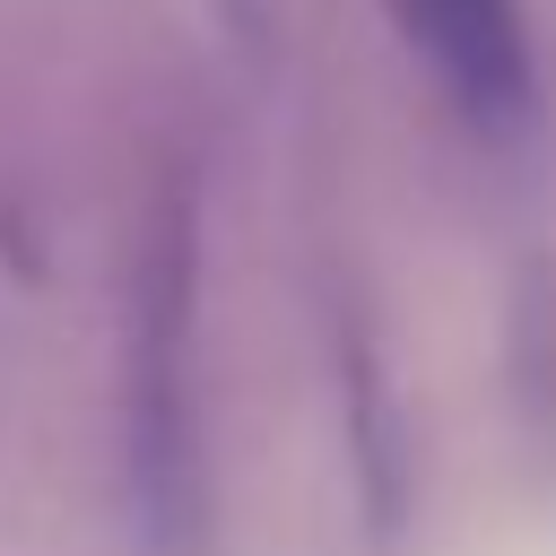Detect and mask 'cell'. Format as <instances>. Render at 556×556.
I'll list each match as a JSON object with an SVG mask.
<instances>
[{
    "label": "cell",
    "mask_w": 556,
    "mask_h": 556,
    "mask_svg": "<svg viewBox=\"0 0 556 556\" xmlns=\"http://www.w3.org/2000/svg\"><path fill=\"white\" fill-rule=\"evenodd\" d=\"M408 43L434 61V78L460 96L478 122H521L530 113V35L521 0H400Z\"/></svg>",
    "instance_id": "cell-2"
},
{
    "label": "cell",
    "mask_w": 556,
    "mask_h": 556,
    "mask_svg": "<svg viewBox=\"0 0 556 556\" xmlns=\"http://www.w3.org/2000/svg\"><path fill=\"white\" fill-rule=\"evenodd\" d=\"M191 208L165 200L139 252V321H130V495L139 530L156 547H182L200 530V391H191Z\"/></svg>",
    "instance_id": "cell-1"
}]
</instances>
